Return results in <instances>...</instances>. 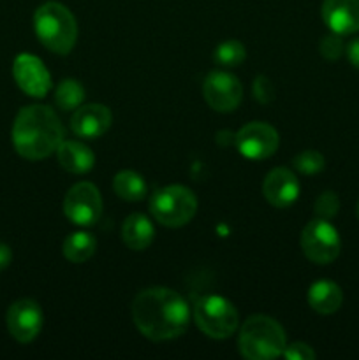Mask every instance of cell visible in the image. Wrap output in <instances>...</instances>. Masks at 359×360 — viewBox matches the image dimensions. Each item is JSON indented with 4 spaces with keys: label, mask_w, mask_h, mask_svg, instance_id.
Here are the masks:
<instances>
[{
    "label": "cell",
    "mask_w": 359,
    "mask_h": 360,
    "mask_svg": "<svg viewBox=\"0 0 359 360\" xmlns=\"http://www.w3.org/2000/svg\"><path fill=\"white\" fill-rule=\"evenodd\" d=\"M132 320L137 330L148 340L169 341L187 330L190 308L185 299L171 288H146L134 299Z\"/></svg>",
    "instance_id": "obj_1"
},
{
    "label": "cell",
    "mask_w": 359,
    "mask_h": 360,
    "mask_svg": "<svg viewBox=\"0 0 359 360\" xmlns=\"http://www.w3.org/2000/svg\"><path fill=\"white\" fill-rule=\"evenodd\" d=\"M11 136L18 155L27 160H42L58 150L63 127L48 105H27L16 115Z\"/></svg>",
    "instance_id": "obj_2"
},
{
    "label": "cell",
    "mask_w": 359,
    "mask_h": 360,
    "mask_svg": "<svg viewBox=\"0 0 359 360\" xmlns=\"http://www.w3.org/2000/svg\"><path fill=\"white\" fill-rule=\"evenodd\" d=\"M35 35L49 51L67 55L77 41V23L74 14L58 2H48L34 14Z\"/></svg>",
    "instance_id": "obj_3"
},
{
    "label": "cell",
    "mask_w": 359,
    "mask_h": 360,
    "mask_svg": "<svg viewBox=\"0 0 359 360\" xmlns=\"http://www.w3.org/2000/svg\"><path fill=\"white\" fill-rule=\"evenodd\" d=\"M238 345L245 359L271 360L284 354L287 338L277 320L266 315H253L241 326Z\"/></svg>",
    "instance_id": "obj_4"
},
{
    "label": "cell",
    "mask_w": 359,
    "mask_h": 360,
    "mask_svg": "<svg viewBox=\"0 0 359 360\" xmlns=\"http://www.w3.org/2000/svg\"><path fill=\"white\" fill-rule=\"evenodd\" d=\"M197 199L192 190L182 185H169L151 195L150 213L158 224L165 227H183L194 218Z\"/></svg>",
    "instance_id": "obj_5"
},
{
    "label": "cell",
    "mask_w": 359,
    "mask_h": 360,
    "mask_svg": "<svg viewBox=\"0 0 359 360\" xmlns=\"http://www.w3.org/2000/svg\"><path fill=\"white\" fill-rule=\"evenodd\" d=\"M194 322L199 330L213 340L231 338L238 329V311L222 295H204L194 304Z\"/></svg>",
    "instance_id": "obj_6"
},
{
    "label": "cell",
    "mask_w": 359,
    "mask_h": 360,
    "mask_svg": "<svg viewBox=\"0 0 359 360\" xmlns=\"http://www.w3.org/2000/svg\"><path fill=\"white\" fill-rule=\"evenodd\" d=\"M301 250L313 264H331L338 259L341 250L338 231L329 220L317 217L308 221L301 232Z\"/></svg>",
    "instance_id": "obj_7"
},
{
    "label": "cell",
    "mask_w": 359,
    "mask_h": 360,
    "mask_svg": "<svg viewBox=\"0 0 359 360\" xmlns=\"http://www.w3.org/2000/svg\"><path fill=\"white\" fill-rule=\"evenodd\" d=\"M63 214L73 224L88 227L94 225L102 214V197L94 183H76L63 199Z\"/></svg>",
    "instance_id": "obj_8"
},
{
    "label": "cell",
    "mask_w": 359,
    "mask_h": 360,
    "mask_svg": "<svg viewBox=\"0 0 359 360\" xmlns=\"http://www.w3.org/2000/svg\"><path fill=\"white\" fill-rule=\"evenodd\" d=\"M234 143L239 153L248 160H266L278 150L280 137L267 123L252 122L239 129Z\"/></svg>",
    "instance_id": "obj_9"
},
{
    "label": "cell",
    "mask_w": 359,
    "mask_h": 360,
    "mask_svg": "<svg viewBox=\"0 0 359 360\" xmlns=\"http://www.w3.org/2000/svg\"><path fill=\"white\" fill-rule=\"evenodd\" d=\"M203 95L206 104L218 112H231L243 98V86L232 74L215 70L203 83Z\"/></svg>",
    "instance_id": "obj_10"
},
{
    "label": "cell",
    "mask_w": 359,
    "mask_h": 360,
    "mask_svg": "<svg viewBox=\"0 0 359 360\" xmlns=\"http://www.w3.org/2000/svg\"><path fill=\"white\" fill-rule=\"evenodd\" d=\"M7 329L18 343H30L42 329V309L32 299H20L7 309Z\"/></svg>",
    "instance_id": "obj_11"
},
{
    "label": "cell",
    "mask_w": 359,
    "mask_h": 360,
    "mask_svg": "<svg viewBox=\"0 0 359 360\" xmlns=\"http://www.w3.org/2000/svg\"><path fill=\"white\" fill-rule=\"evenodd\" d=\"M13 76L18 86L30 97L42 98L51 90V77L44 63L34 55H18L13 63Z\"/></svg>",
    "instance_id": "obj_12"
},
{
    "label": "cell",
    "mask_w": 359,
    "mask_h": 360,
    "mask_svg": "<svg viewBox=\"0 0 359 360\" xmlns=\"http://www.w3.org/2000/svg\"><path fill=\"white\" fill-rule=\"evenodd\" d=\"M263 193L271 206L289 207L298 200L299 181L291 169L277 167L264 178Z\"/></svg>",
    "instance_id": "obj_13"
},
{
    "label": "cell",
    "mask_w": 359,
    "mask_h": 360,
    "mask_svg": "<svg viewBox=\"0 0 359 360\" xmlns=\"http://www.w3.org/2000/svg\"><path fill=\"white\" fill-rule=\"evenodd\" d=\"M113 122V115L104 104L80 105L70 118V129L83 139H97L104 136Z\"/></svg>",
    "instance_id": "obj_14"
},
{
    "label": "cell",
    "mask_w": 359,
    "mask_h": 360,
    "mask_svg": "<svg viewBox=\"0 0 359 360\" xmlns=\"http://www.w3.org/2000/svg\"><path fill=\"white\" fill-rule=\"evenodd\" d=\"M322 20L331 32L351 35L359 32V0H324Z\"/></svg>",
    "instance_id": "obj_15"
},
{
    "label": "cell",
    "mask_w": 359,
    "mask_h": 360,
    "mask_svg": "<svg viewBox=\"0 0 359 360\" xmlns=\"http://www.w3.org/2000/svg\"><path fill=\"white\" fill-rule=\"evenodd\" d=\"M60 165L73 174H87L95 164V155L80 141H62L56 150Z\"/></svg>",
    "instance_id": "obj_16"
},
{
    "label": "cell",
    "mask_w": 359,
    "mask_h": 360,
    "mask_svg": "<svg viewBox=\"0 0 359 360\" xmlns=\"http://www.w3.org/2000/svg\"><path fill=\"white\" fill-rule=\"evenodd\" d=\"M341 302H344V292L334 281L320 280L310 287L308 304L319 315H333L341 308Z\"/></svg>",
    "instance_id": "obj_17"
},
{
    "label": "cell",
    "mask_w": 359,
    "mask_h": 360,
    "mask_svg": "<svg viewBox=\"0 0 359 360\" xmlns=\"http://www.w3.org/2000/svg\"><path fill=\"white\" fill-rule=\"evenodd\" d=\"M155 238L153 224L148 220V217L141 213H134L127 217V220L122 225V241L125 243L127 248L136 250H146L151 245Z\"/></svg>",
    "instance_id": "obj_18"
},
{
    "label": "cell",
    "mask_w": 359,
    "mask_h": 360,
    "mask_svg": "<svg viewBox=\"0 0 359 360\" xmlns=\"http://www.w3.org/2000/svg\"><path fill=\"white\" fill-rule=\"evenodd\" d=\"M97 248V239L90 232H73L63 241V257L73 264H83L90 259Z\"/></svg>",
    "instance_id": "obj_19"
},
{
    "label": "cell",
    "mask_w": 359,
    "mask_h": 360,
    "mask_svg": "<svg viewBox=\"0 0 359 360\" xmlns=\"http://www.w3.org/2000/svg\"><path fill=\"white\" fill-rule=\"evenodd\" d=\"M113 190L116 195L129 202H137V200L144 199L148 192L146 181L141 174L134 171H120L113 179Z\"/></svg>",
    "instance_id": "obj_20"
},
{
    "label": "cell",
    "mask_w": 359,
    "mask_h": 360,
    "mask_svg": "<svg viewBox=\"0 0 359 360\" xmlns=\"http://www.w3.org/2000/svg\"><path fill=\"white\" fill-rule=\"evenodd\" d=\"M84 101L83 84L77 83L73 77H67L56 86L55 90V104L62 111H76Z\"/></svg>",
    "instance_id": "obj_21"
},
{
    "label": "cell",
    "mask_w": 359,
    "mask_h": 360,
    "mask_svg": "<svg viewBox=\"0 0 359 360\" xmlns=\"http://www.w3.org/2000/svg\"><path fill=\"white\" fill-rule=\"evenodd\" d=\"M246 49L239 41H225L215 49V62L222 67H238L245 62Z\"/></svg>",
    "instance_id": "obj_22"
},
{
    "label": "cell",
    "mask_w": 359,
    "mask_h": 360,
    "mask_svg": "<svg viewBox=\"0 0 359 360\" xmlns=\"http://www.w3.org/2000/svg\"><path fill=\"white\" fill-rule=\"evenodd\" d=\"M292 165H294L296 171L301 172V174L312 176L322 171L324 165H326V160H324L322 153H319V151L305 150L299 155H296L294 160H292Z\"/></svg>",
    "instance_id": "obj_23"
},
{
    "label": "cell",
    "mask_w": 359,
    "mask_h": 360,
    "mask_svg": "<svg viewBox=\"0 0 359 360\" xmlns=\"http://www.w3.org/2000/svg\"><path fill=\"white\" fill-rule=\"evenodd\" d=\"M315 214L324 220H331L333 217H336L338 210H340V199L334 192L327 190V192L320 193L315 200Z\"/></svg>",
    "instance_id": "obj_24"
},
{
    "label": "cell",
    "mask_w": 359,
    "mask_h": 360,
    "mask_svg": "<svg viewBox=\"0 0 359 360\" xmlns=\"http://www.w3.org/2000/svg\"><path fill=\"white\" fill-rule=\"evenodd\" d=\"M319 51L324 58L331 60V62L340 58L345 51V44H344V39H341V35L334 34V32L324 35L322 41L319 42Z\"/></svg>",
    "instance_id": "obj_25"
},
{
    "label": "cell",
    "mask_w": 359,
    "mask_h": 360,
    "mask_svg": "<svg viewBox=\"0 0 359 360\" xmlns=\"http://www.w3.org/2000/svg\"><path fill=\"white\" fill-rule=\"evenodd\" d=\"M253 97L260 102V104H270L275 98V86L271 83L270 77L257 76L253 81Z\"/></svg>",
    "instance_id": "obj_26"
},
{
    "label": "cell",
    "mask_w": 359,
    "mask_h": 360,
    "mask_svg": "<svg viewBox=\"0 0 359 360\" xmlns=\"http://www.w3.org/2000/svg\"><path fill=\"white\" fill-rule=\"evenodd\" d=\"M282 355H284L287 360H313L315 359V352H313L312 347H308L306 343L287 345Z\"/></svg>",
    "instance_id": "obj_27"
},
{
    "label": "cell",
    "mask_w": 359,
    "mask_h": 360,
    "mask_svg": "<svg viewBox=\"0 0 359 360\" xmlns=\"http://www.w3.org/2000/svg\"><path fill=\"white\" fill-rule=\"evenodd\" d=\"M347 56H348V62L359 70V37L358 39H352L347 46Z\"/></svg>",
    "instance_id": "obj_28"
},
{
    "label": "cell",
    "mask_w": 359,
    "mask_h": 360,
    "mask_svg": "<svg viewBox=\"0 0 359 360\" xmlns=\"http://www.w3.org/2000/svg\"><path fill=\"white\" fill-rule=\"evenodd\" d=\"M11 260H13L11 248L7 245H4V243H0V271L6 269V267L11 264Z\"/></svg>",
    "instance_id": "obj_29"
},
{
    "label": "cell",
    "mask_w": 359,
    "mask_h": 360,
    "mask_svg": "<svg viewBox=\"0 0 359 360\" xmlns=\"http://www.w3.org/2000/svg\"><path fill=\"white\" fill-rule=\"evenodd\" d=\"M358 217H359V204H358Z\"/></svg>",
    "instance_id": "obj_30"
}]
</instances>
